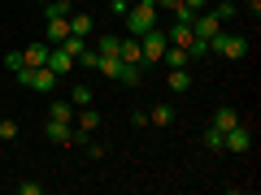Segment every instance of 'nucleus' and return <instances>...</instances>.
I'll use <instances>...</instances> for the list:
<instances>
[{"label":"nucleus","mask_w":261,"mask_h":195,"mask_svg":"<svg viewBox=\"0 0 261 195\" xmlns=\"http://www.w3.org/2000/svg\"><path fill=\"white\" fill-rule=\"evenodd\" d=\"M96 126H100V113L87 104V109H74V130H83V135H96Z\"/></svg>","instance_id":"12"},{"label":"nucleus","mask_w":261,"mask_h":195,"mask_svg":"<svg viewBox=\"0 0 261 195\" xmlns=\"http://www.w3.org/2000/svg\"><path fill=\"white\" fill-rule=\"evenodd\" d=\"M209 13H218V18H235V13H240V5H231V0H218V5H214V9H209Z\"/></svg>","instance_id":"23"},{"label":"nucleus","mask_w":261,"mask_h":195,"mask_svg":"<svg viewBox=\"0 0 261 195\" xmlns=\"http://www.w3.org/2000/svg\"><path fill=\"white\" fill-rule=\"evenodd\" d=\"M183 9H192V13H200V9H209V0H183Z\"/></svg>","instance_id":"29"},{"label":"nucleus","mask_w":261,"mask_h":195,"mask_svg":"<svg viewBox=\"0 0 261 195\" xmlns=\"http://www.w3.org/2000/svg\"><path fill=\"white\" fill-rule=\"evenodd\" d=\"M70 35H79V39H92V35H96V22H92V13H83V9H74V13H70Z\"/></svg>","instance_id":"10"},{"label":"nucleus","mask_w":261,"mask_h":195,"mask_svg":"<svg viewBox=\"0 0 261 195\" xmlns=\"http://www.w3.org/2000/svg\"><path fill=\"white\" fill-rule=\"evenodd\" d=\"M174 117H178L174 104H152V109H148V126H161V130H166V126H174Z\"/></svg>","instance_id":"13"},{"label":"nucleus","mask_w":261,"mask_h":195,"mask_svg":"<svg viewBox=\"0 0 261 195\" xmlns=\"http://www.w3.org/2000/svg\"><path fill=\"white\" fill-rule=\"evenodd\" d=\"M231 126H240V113H235V109H218L214 113V130H222V135H226Z\"/></svg>","instance_id":"18"},{"label":"nucleus","mask_w":261,"mask_h":195,"mask_svg":"<svg viewBox=\"0 0 261 195\" xmlns=\"http://www.w3.org/2000/svg\"><path fill=\"white\" fill-rule=\"evenodd\" d=\"M44 65L53 70L57 78H70V74L79 70V61H74L70 52H65V48H57V44H48V61H44Z\"/></svg>","instance_id":"6"},{"label":"nucleus","mask_w":261,"mask_h":195,"mask_svg":"<svg viewBox=\"0 0 261 195\" xmlns=\"http://www.w3.org/2000/svg\"><path fill=\"white\" fill-rule=\"evenodd\" d=\"M205 148H214V152H222V130H214V126L205 130Z\"/></svg>","instance_id":"25"},{"label":"nucleus","mask_w":261,"mask_h":195,"mask_svg":"<svg viewBox=\"0 0 261 195\" xmlns=\"http://www.w3.org/2000/svg\"><path fill=\"white\" fill-rule=\"evenodd\" d=\"M187 26H192V35H196L200 44L209 48V44L218 39V30H222V18H218V13H209V9H200V13H196L192 22H187Z\"/></svg>","instance_id":"4"},{"label":"nucleus","mask_w":261,"mask_h":195,"mask_svg":"<svg viewBox=\"0 0 261 195\" xmlns=\"http://www.w3.org/2000/svg\"><path fill=\"white\" fill-rule=\"evenodd\" d=\"M79 65H83V70H96V65H100V52L87 44V48H83V56H79Z\"/></svg>","instance_id":"24"},{"label":"nucleus","mask_w":261,"mask_h":195,"mask_svg":"<svg viewBox=\"0 0 261 195\" xmlns=\"http://www.w3.org/2000/svg\"><path fill=\"white\" fill-rule=\"evenodd\" d=\"M157 13H161L157 0H135V5L126 9V35H135V39L148 35V30L157 26Z\"/></svg>","instance_id":"1"},{"label":"nucleus","mask_w":261,"mask_h":195,"mask_svg":"<svg viewBox=\"0 0 261 195\" xmlns=\"http://www.w3.org/2000/svg\"><path fill=\"white\" fill-rule=\"evenodd\" d=\"M18 191H22V195H39L44 186H39V182H18Z\"/></svg>","instance_id":"27"},{"label":"nucleus","mask_w":261,"mask_h":195,"mask_svg":"<svg viewBox=\"0 0 261 195\" xmlns=\"http://www.w3.org/2000/svg\"><path fill=\"white\" fill-rule=\"evenodd\" d=\"M74 0H44V18H70Z\"/></svg>","instance_id":"16"},{"label":"nucleus","mask_w":261,"mask_h":195,"mask_svg":"<svg viewBox=\"0 0 261 195\" xmlns=\"http://www.w3.org/2000/svg\"><path fill=\"white\" fill-rule=\"evenodd\" d=\"M113 83H122V87H135V83H144V65L118 61V65H113Z\"/></svg>","instance_id":"8"},{"label":"nucleus","mask_w":261,"mask_h":195,"mask_svg":"<svg viewBox=\"0 0 261 195\" xmlns=\"http://www.w3.org/2000/svg\"><path fill=\"white\" fill-rule=\"evenodd\" d=\"M44 44H61L65 35H70V18H44Z\"/></svg>","instance_id":"11"},{"label":"nucleus","mask_w":261,"mask_h":195,"mask_svg":"<svg viewBox=\"0 0 261 195\" xmlns=\"http://www.w3.org/2000/svg\"><path fill=\"white\" fill-rule=\"evenodd\" d=\"M166 44H170V39H166V30H157V26H152L148 35H140V61H144V70L161 61V52H166Z\"/></svg>","instance_id":"5"},{"label":"nucleus","mask_w":261,"mask_h":195,"mask_svg":"<svg viewBox=\"0 0 261 195\" xmlns=\"http://www.w3.org/2000/svg\"><path fill=\"white\" fill-rule=\"evenodd\" d=\"M157 9H170V13H178V9H183V0H157Z\"/></svg>","instance_id":"28"},{"label":"nucleus","mask_w":261,"mask_h":195,"mask_svg":"<svg viewBox=\"0 0 261 195\" xmlns=\"http://www.w3.org/2000/svg\"><path fill=\"white\" fill-rule=\"evenodd\" d=\"M5 70H9V74H18V70H22V52H9V56H5Z\"/></svg>","instance_id":"26"},{"label":"nucleus","mask_w":261,"mask_h":195,"mask_svg":"<svg viewBox=\"0 0 261 195\" xmlns=\"http://www.w3.org/2000/svg\"><path fill=\"white\" fill-rule=\"evenodd\" d=\"M161 65H166V70H187V65H192V52H187V48H178V44H166Z\"/></svg>","instance_id":"9"},{"label":"nucleus","mask_w":261,"mask_h":195,"mask_svg":"<svg viewBox=\"0 0 261 195\" xmlns=\"http://www.w3.org/2000/svg\"><path fill=\"white\" fill-rule=\"evenodd\" d=\"M70 104H74V109H87V104H92V87H87V83H74V91H70Z\"/></svg>","instance_id":"21"},{"label":"nucleus","mask_w":261,"mask_h":195,"mask_svg":"<svg viewBox=\"0 0 261 195\" xmlns=\"http://www.w3.org/2000/svg\"><path fill=\"white\" fill-rule=\"evenodd\" d=\"M39 5H44V0H39Z\"/></svg>","instance_id":"30"},{"label":"nucleus","mask_w":261,"mask_h":195,"mask_svg":"<svg viewBox=\"0 0 261 195\" xmlns=\"http://www.w3.org/2000/svg\"><path fill=\"white\" fill-rule=\"evenodd\" d=\"M87 44H92V39H79V35H65L61 39V44H57V48H65V52H70V56H74V61H79V56H83V48Z\"/></svg>","instance_id":"20"},{"label":"nucleus","mask_w":261,"mask_h":195,"mask_svg":"<svg viewBox=\"0 0 261 195\" xmlns=\"http://www.w3.org/2000/svg\"><path fill=\"white\" fill-rule=\"evenodd\" d=\"M209 52L226 56V61H244V56H248V39L235 35V30H218V39L209 44Z\"/></svg>","instance_id":"2"},{"label":"nucleus","mask_w":261,"mask_h":195,"mask_svg":"<svg viewBox=\"0 0 261 195\" xmlns=\"http://www.w3.org/2000/svg\"><path fill=\"white\" fill-rule=\"evenodd\" d=\"M0 139H5V143L18 139V121H13V117H0Z\"/></svg>","instance_id":"22"},{"label":"nucleus","mask_w":261,"mask_h":195,"mask_svg":"<svg viewBox=\"0 0 261 195\" xmlns=\"http://www.w3.org/2000/svg\"><path fill=\"white\" fill-rule=\"evenodd\" d=\"M13 78H18V83L27 87V91H39V95H48V91L57 87V74L48 70V65H35V70H27V65H22V70H18Z\"/></svg>","instance_id":"3"},{"label":"nucleus","mask_w":261,"mask_h":195,"mask_svg":"<svg viewBox=\"0 0 261 195\" xmlns=\"http://www.w3.org/2000/svg\"><path fill=\"white\" fill-rule=\"evenodd\" d=\"M48 117H53V121H74V104H70V100H53V104H48Z\"/></svg>","instance_id":"17"},{"label":"nucleus","mask_w":261,"mask_h":195,"mask_svg":"<svg viewBox=\"0 0 261 195\" xmlns=\"http://www.w3.org/2000/svg\"><path fill=\"white\" fill-rule=\"evenodd\" d=\"M166 87L174 95H183L187 87H192V74H187V70H166Z\"/></svg>","instance_id":"15"},{"label":"nucleus","mask_w":261,"mask_h":195,"mask_svg":"<svg viewBox=\"0 0 261 195\" xmlns=\"http://www.w3.org/2000/svg\"><path fill=\"white\" fill-rule=\"evenodd\" d=\"M248 148H252V130L244 126V121L222 135V152H248Z\"/></svg>","instance_id":"7"},{"label":"nucleus","mask_w":261,"mask_h":195,"mask_svg":"<svg viewBox=\"0 0 261 195\" xmlns=\"http://www.w3.org/2000/svg\"><path fill=\"white\" fill-rule=\"evenodd\" d=\"M48 61V44H31V48H22V65L27 70H35V65H44Z\"/></svg>","instance_id":"14"},{"label":"nucleus","mask_w":261,"mask_h":195,"mask_svg":"<svg viewBox=\"0 0 261 195\" xmlns=\"http://www.w3.org/2000/svg\"><path fill=\"white\" fill-rule=\"evenodd\" d=\"M118 44H122V35H100V39H92V48L100 56H118Z\"/></svg>","instance_id":"19"}]
</instances>
